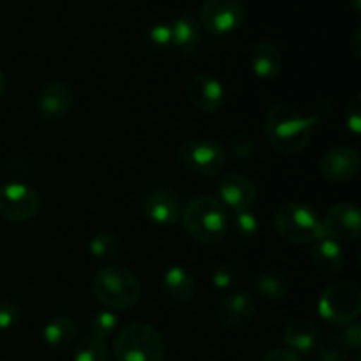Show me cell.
Here are the masks:
<instances>
[{"mask_svg":"<svg viewBox=\"0 0 361 361\" xmlns=\"http://www.w3.org/2000/svg\"><path fill=\"white\" fill-rule=\"evenodd\" d=\"M317 120L316 115H305L288 104H275L264 116V134L279 154H300L312 141Z\"/></svg>","mask_w":361,"mask_h":361,"instance_id":"cell-1","label":"cell"},{"mask_svg":"<svg viewBox=\"0 0 361 361\" xmlns=\"http://www.w3.org/2000/svg\"><path fill=\"white\" fill-rule=\"evenodd\" d=\"M182 222L190 238L203 245L222 242L229 231L228 210L217 197L197 196L183 207Z\"/></svg>","mask_w":361,"mask_h":361,"instance_id":"cell-2","label":"cell"},{"mask_svg":"<svg viewBox=\"0 0 361 361\" xmlns=\"http://www.w3.org/2000/svg\"><path fill=\"white\" fill-rule=\"evenodd\" d=\"M94 296L108 310H129L141 296V284L136 275L126 267L111 264L95 275Z\"/></svg>","mask_w":361,"mask_h":361,"instance_id":"cell-3","label":"cell"},{"mask_svg":"<svg viewBox=\"0 0 361 361\" xmlns=\"http://www.w3.org/2000/svg\"><path fill=\"white\" fill-rule=\"evenodd\" d=\"M115 356L118 361H164V338L152 324L130 323L116 334Z\"/></svg>","mask_w":361,"mask_h":361,"instance_id":"cell-4","label":"cell"},{"mask_svg":"<svg viewBox=\"0 0 361 361\" xmlns=\"http://www.w3.org/2000/svg\"><path fill=\"white\" fill-rule=\"evenodd\" d=\"M279 236L293 245H309L324 236L323 221L310 207L302 203H286L275 214Z\"/></svg>","mask_w":361,"mask_h":361,"instance_id":"cell-5","label":"cell"},{"mask_svg":"<svg viewBox=\"0 0 361 361\" xmlns=\"http://www.w3.org/2000/svg\"><path fill=\"white\" fill-rule=\"evenodd\" d=\"M317 312L321 319L334 326L353 323L361 312V289L355 282H334L321 293Z\"/></svg>","mask_w":361,"mask_h":361,"instance_id":"cell-6","label":"cell"},{"mask_svg":"<svg viewBox=\"0 0 361 361\" xmlns=\"http://www.w3.org/2000/svg\"><path fill=\"white\" fill-rule=\"evenodd\" d=\"M176 157L187 171L212 178L224 169L226 161H228V150L219 141L196 137V140L183 141L178 147Z\"/></svg>","mask_w":361,"mask_h":361,"instance_id":"cell-7","label":"cell"},{"mask_svg":"<svg viewBox=\"0 0 361 361\" xmlns=\"http://www.w3.org/2000/svg\"><path fill=\"white\" fill-rule=\"evenodd\" d=\"M247 18L242 0H207L200 11V25L212 35H228L238 30Z\"/></svg>","mask_w":361,"mask_h":361,"instance_id":"cell-8","label":"cell"},{"mask_svg":"<svg viewBox=\"0 0 361 361\" xmlns=\"http://www.w3.org/2000/svg\"><path fill=\"white\" fill-rule=\"evenodd\" d=\"M41 208L39 194L21 182H6L0 185V217L9 222H27Z\"/></svg>","mask_w":361,"mask_h":361,"instance_id":"cell-9","label":"cell"},{"mask_svg":"<svg viewBox=\"0 0 361 361\" xmlns=\"http://www.w3.org/2000/svg\"><path fill=\"white\" fill-rule=\"evenodd\" d=\"M182 194L171 185H155L143 203L145 217L155 226H175L182 219Z\"/></svg>","mask_w":361,"mask_h":361,"instance_id":"cell-10","label":"cell"},{"mask_svg":"<svg viewBox=\"0 0 361 361\" xmlns=\"http://www.w3.org/2000/svg\"><path fill=\"white\" fill-rule=\"evenodd\" d=\"M323 229L324 236L335 242H356L361 235L360 208L353 203H337L328 208L324 214Z\"/></svg>","mask_w":361,"mask_h":361,"instance_id":"cell-11","label":"cell"},{"mask_svg":"<svg viewBox=\"0 0 361 361\" xmlns=\"http://www.w3.org/2000/svg\"><path fill=\"white\" fill-rule=\"evenodd\" d=\"M361 157L356 148L335 147L323 154L319 161V173L331 183L351 182L360 173Z\"/></svg>","mask_w":361,"mask_h":361,"instance_id":"cell-12","label":"cell"},{"mask_svg":"<svg viewBox=\"0 0 361 361\" xmlns=\"http://www.w3.org/2000/svg\"><path fill=\"white\" fill-rule=\"evenodd\" d=\"M219 201L226 210H231L233 214L250 210V207L256 201V185L252 180L240 173H228L221 176L217 183Z\"/></svg>","mask_w":361,"mask_h":361,"instance_id":"cell-13","label":"cell"},{"mask_svg":"<svg viewBox=\"0 0 361 361\" xmlns=\"http://www.w3.org/2000/svg\"><path fill=\"white\" fill-rule=\"evenodd\" d=\"M187 94H189V101L192 102V106H196L203 113H215L224 104L226 94L222 81L207 73L196 74L190 80Z\"/></svg>","mask_w":361,"mask_h":361,"instance_id":"cell-14","label":"cell"},{"mask_svg":"<svg viewBox=\"0 0 361 361\" xmlns=\"http://www.w3.org/2000/svg\"><path fill=\"white\" fill-rule=\"evenodd\" d=\"M74 104V92L62 81L48 83L37 99L39 115L48 122H56L71 111Z\"/></svg>","mask_w":361,"mask_h":361,"instance_id":"cell-15","label":"cell"},{"mask_svg":"<svg viewBox=\"0 0 361 361\" xmlns=\"http://www.w3.org/2000/svg\"><path fill=\"white\" fill-rule=\"evenodd\" d=\"M256 310L257 305L252 296L243 291L231 293L219 303L217 319L226 328L243 326V324L252 321V317L256 316Z\"/></svg>","mask_w":361,"mask_h":361,"instance_id":"cell-16","label":"cell"},{"mask_svg":"<svg viewBox=\"0 0 361 361\" xmlns=\"http://www.w3.org/2000/svg\"><path fill=\"white\" fill-rule=\"evenodd\" d=\"M249 66L254 76L270 81L281 76L282 67H284V56H282L281 48L277 44L270 41H259L250 49Z\"/></svg>","mask_w":361,"mask_h":361,"instance_id":"cell-17","label":"cell"},{"mask_svg":"<svg viewBox=\"0 0 361 361\" xmlns=\"http://www.w3.org/2000/svg\"><path fill=\"white\" fill-rule=\"evenodd\" d=\"M310 259H312V267L316 268L317 274H321L323 277H334L344 268L345 257L341 243L323 236L314 243Z\"/></svg>","mask_w":361,"mask_h":361,"instance_id":"cell-18","label":"cell"},{"mask_svg":"<svg viewBox=\"0 0 361 361\" xmlns=\"http://www.w3.org/2000/svg\"><path fill=\"white\" fill-rule=\"evenodd\" d=\"M319 337L321 334L317 324L312 319H303V317L291 321L284 330V342L288 344L289 351L296 353V355L298 353L307 355V353L314 351L317 348Z\"/></svg>","mask_w":361,"mask_h":361,"instance_id":"cell-19","label":"cell"},{"mask_svg":"<svg viewBox=\"0 0 361 361\" xmlns=\"http://www.w3.org/2000/svg\"><path fill=\"white\" fill-rule=\"evenodd\" d=\"M173 46L178 48L187 59L196 56L201 46V25L190 14H183L173 20Z\"/></svg>","mask_w":361,"mask_h":361,"instance_id":"cell-20","label":"cell"},{"mask_svg":"<svg viewBox=\"0 0 361 361\" xmlns=\"http://www.w3.org/2000/svg\"><path fill=\"white\" fill-rule=\"evenodd\" d=\"M162 289L169 300L176 303H185L194 296L196 282L187 268L175 264V267H169L162 275Z\"/></svg>","mask_w":361,"mask_h":361,"instance_id":"cell-21","label":"cell"},{"mask_svg":"<svg viewBox=\"0 0 361 361\" xmlns=\"http://www.w3.org/2000/svg\"><path fill=\"white\" fill-rule=\"evenodd\" d=\"M78 334V326L74 319L67 316H59L49 321L44 326V342L53 349H67L74 342Z\"/></svg>","mask_w":361,"mask_h":361,"instance_id":"cell-22","label":"cell"},{"mask_svg":"<svg viewBox=\"0 0 361 361\" xmlns=\"http://www.w3.org/2000/svg\"><path fill=\"white\" fill-rule=\"evenodd\" d=\"M254 289L257 295L270 302H277V300L286 298L291 291V284H289L288 277L281 274V271H264V274L257 275L254 281Z\"/></svg>","mask_w":361,"mask_h":361,"instance_id":"cell-23","label":"cell"},{"mask_svg":"<svg viewBox=\"0 0 361 361\" xmlns=\"http://www.w3.org/2000/svg\"><path fill=\"white\" fill-rule=\"evenodd\" d=\"M88 250L99 261H115L120 256L122 243L113 233H97L90 238Z\"/></svg>","mask_w":361,"mask_h":361,"instance_id":"cell-24","label":"cell"},{"mask_svg":"<svg viewBox=\"0 0 361 361\" xmlns=\"http://www.w3.org/2000/svg\"><path fill=\"white\" fill-rule=\"evenodd\" d=\"M73 361H109L108 345L95 335H87L76 344Z\"/></svg>","mask_w":361,"mask_h":361,"instance_id":"cell-25","label":"cell"},{"mask_svg":"<svg viewBox=\"0 0 361 361\" xmlns=\"http://www.w3.org/2000/svg\"><path fill=\"white\" fill-rule=\"evenodd\" d=\"M349 345L341 334H331L317 342V360L319 361H348Z\"/></svg>","mask_w":361,"mask_h":361,"instance_id":"cell-26","label":"cell"},{"mask_svg":"<svg viewBox=\"0 0 361 361\" xmlns=\"http://www.w3.org/2000/svg\"><path fill=\"white\" fill-rule=\"evenodd\" d=\"M233 231L240 240H252L259 233V221L250 210L238 212L233 217Z\"/></svg>","mask_w":361,"mask_h":361,"instance_id":"cell-27","label":"cell"},{"mask_svg":"<svg viewBox=\"0 0 361 361\" xmlns=\"http://www.w3.org/2000/svg\"><path fill=\"white\" fill-rule=\"evenodd\" d=\"M118 328V317L113 310H99L94 317H92V331L97 338L101 341H106L108 337H111L113 334Z\"/></svg>","mask_w":361,"mask_h":361,"instance_id":"cell-28","label":"cell"},{"mask_svg":"<svg viewBox=\"0 0 361 361\" xmlns=\"http://www.w3.org/2000/svg\"><path fill=\"white\" fill-rule=\"evenodd\" d=\"M147 39L154 48L168 49L173 48L171 23H155L147 30Z\"/></svg>","mask_w":361,"mask_h":361,"instance_id":"cell-29","label":"cell"},{"mask_svg":"<svg viewBox=\"0 0 361 361\" xmlns=\"http://www.w3.org/2000/svg\"><path fill=\"white\" fill-rule=\"evenodd\" d=\"M21 316H23V312H21V307L16 302H13V300H2L0 302V330L6 331L18 326Z\"/></svg>","mask_w":361,"mask_h":361,"instance_id":"cell-30","label":"cell"},{"mask_svg":"<svg viewBox=\"0 0 361 361\" xmlns=\"http://www.w3.org/2000/svg\"><path fill=\"white\" fill-rule=\"evenodd\" d=\"M345 126L351 130L353 136H360L361 133V95L353 94L345 104Z\"/></svg>","mask_w":361,"mask_h":361,"instance_id":"cell-31","label":"cell"},{"mask_svg":"<svg viewBox=\"0 0 361 361\" xmlns=\"http://www.w3.org/2000/svg\"><path fill=\"white\" fill-rule=\"evenodd\" d=\"M236 279H238V274H236L235 268L229 267V264H221L212 274V284H214L215 289L228 291L236 284Z\"/></svg>","mask_w":361,"mask_h":361,"instance_id":"cell-32","label":"cell"},{"mask_svg":"<svg viewBox=\"0 0 361 361\" xmlns=\"http://www.w3.org/2000/svg\"><path fill=\"white\" fill-rule=\"evenodd\" d=\"M257 150V145L252 137H238L231 143V155L238 161H247V159L254 157Z\"/></svg>","mask_w":361,"mask_h":361,"instance_id":"cell-33","label":"cell"},{"mask_svg":"<svg viewBox=\"0 0 361 361\" xmlns=\"http://www.w3.org/2000/svg\"><path fill=\"white\" fill-rule=\"evenodd\" d=\"M341 335L344 337L345 344L349 345L351 351H360V345H361V324L358 323V319L353 321V323L345 324L344 330L341 331Z\"/></svg>","mask_w":361,"mask_h":361,"instance_id":"cell-34","label":"cell"},{"mask_svg":"<svg viewBox=\"0 0 361 361\" xmlns=\"http://www.w3.org/2000/svg\"><path fill=\"white\" fill-rule=\"evenodd\" d=\"M263 361H302L300 360V356L296 355V353L289 351V349H271V351H268L267 355H264Z\"/></svg>","mask_w":361,"mask_h":361,"instance_id":"cell-35","label":"cell"},{"mask_svg":"<svg viewBox=\"0 0 361 361\" xmlns=\"http://www.w3.org/2000/svg\"><path fill=\"white\" fill-rule=\"evenodd\" d=\"M360 35H361V30L360 28H356L355 30V35H353V49H355V55L360 56Z\"/></svg>","mask_w":361,"mask_h":361,"instance_id":"cell-36","label":"cell"},{"mask_svg":"<svg viewBox=\"0 0 361 361\" xmlns=\"http://www.w3.org/2000/svg\"><path fill=\"white\" fill-rule=\"evenodd\" d=\"M6 90H7V81H6V76H4V73L0 71V97L6 94Z\"/></svg>","mask_w":361,"mask_h":361,"instance_id":"cell-37","label":"cell"},{"mask_svg":"<svg viewBox=\"0 0 361 361\" xmlns=\"http://www.w3.org/2000/svg\"><path fill=\"white\" fill-rule=\"evenodd\" d=\"M348 2L351 4V7L356 11V13H360V11H361V0H348Z\"/></svg>","mask_w":361,"mask_h":361,"instance_id":"cell-38","label":"cell"}]
</instances>
